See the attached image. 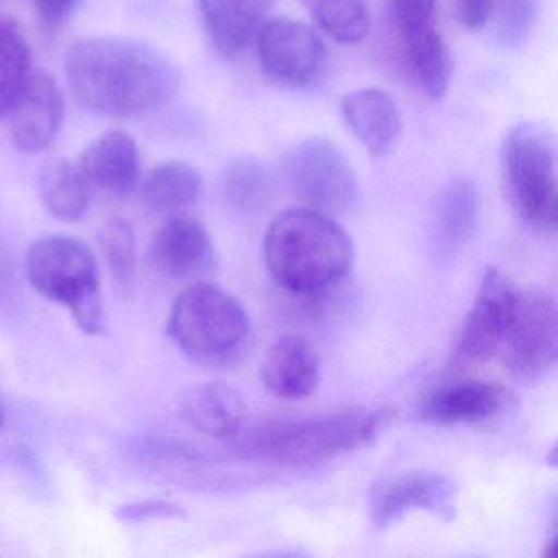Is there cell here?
Returning <instances> with one entry per match:
<instances>
[{"instance_id": "1", "label": "cell", "mask_w": 558, "mask_h": 558, "mask_svg": "<svg viewBox=\"0 0 558 558\" xmlns=\"http://www.w3.org/2000/svg\"><path fill=\"white\" fill-rule=\"evenodd\" d=\"M64 71L74 97L90 112L135 119L178 96L182 77L155 48L117 37L77 41L68 50Z\"/></svg>"}, {"instance_id": "2", "label": "cell", "mask_w": 558, "mask_h": 558, "mask_svg": "<svg viewBox=\"0 0 558 558\" xmlns=\"http://www.w3.org/2000/svg\"><path fill=\"white\" fill-rule=\"evenodd\" d=\"M264 259L277 283L296 295L326 292L354 266L349 234L331 215L313 208L283 211L267 228Z\"/></svg>"}, {"instance_id": "3", "label": "cell", "mask_w": 558, "mask_h": 558, "mask_svg": "<svg viewBox=\"0 0 558 558\" xmlns=\"http://www.w3.org/2000/svg\"><path fill=\"white\" fill-rule=\"evenodd\" d=\"M381 426V413L351 408L319 416L274 421L263 426L244 427L231 449L241 456L286 465H315L354 452L372 442Z\"/></svg>"}, {"instance_id": "4", "label": "cell", "mask_w": 558, "mask_h": 558, "mask_svg": "<svg viewBox=\"0 0 558 558\" xmlns=\"http://www.w3.org/2000/svg\"><path fill=\"white\" fill-rule=\"evenodd\" d=\"M250 318L234 296L197 283L175 300L168 322L172 341L192 361L225 365L236 359L250 338Z\"/></svg>"}, {"instance_id": "5", "label": "cell", "mask_w": 558, "mask_h": 558, "mask_svg": "<svg viewBox=\"0 0 558 558\" xmlns=\"http://www.w3.org/2000/svg\"><path fill=\"white\" fill-rule=\"evenodd\" d=\"M32 287L66 306L87 335L102 332V293L96 257L83 241L47 236L32 244L25 260Z\"/></svg>"}, {"instance_id": "6", "label": "cell", "mask_w": 558, "mask_h": 558, "mask_svg": "<svg viewBox=\"0 0 558 558\" xmlns=\"http://www.w3.org/2000/svg\"><path fill=\"white\" fill-rule=\"evenodd\" d=\"M501 175L509 204L525 225L541 231L557 228L555 140L542 123L524 122L506 133Z\"/></svg>"}, {"instance_id": "7", "label": "cell", "mask_w": 558, "mask_h": 558, "mask_svg": "<svg viewBox=\"0 0 558 558\" xmlns=\"http://www.w3.org/2000/svg\"><path fill=\"white\" fill-rule=\"evenodd\" d=\"M287 178L296 197L323 214H345L359 201V182L338 145L322 138L296 143L286 159Z\"/></svg>"}, {"instance_id": "8", "label": "cell", "mask_w": 558, "mask_h": 558, "mask_svg": "<svg viewBox=\"0 0 558 558\" xmlns=\"http://www.w3.org/2000/svg\"><path fill=\"white\" fill-rule=\"evenodd\" d=\"M557 338L554 299L544 292L518 293L498 355L509 374L525 381L538 380L557 364Z\"/></svg>"}, {"instance_id": "9", "label": "cell", "mask_w": 558, "mask_h": 558, "mask_svg": "<svg viewBox=\"0 0 558 558\" xmlns=\"http://www.w3.org/2000/svg\"><path fill=\"white\" fill-rule=\"evenodd\" d=\"M257 54L266 76L292 89H305L318 83L328 60L319 35L310 25L287 17L260 25Z\"/></svg>"}, {"instance_id": "10", "label": "cell", "mask_w": 558, "mask_h": 558, "mask_svg": "<svg viewBox=\"0 0 558 558\" xmlns=\"http://www.w3.org/2000/svg\"><path fill=\"white\" fill-rule=\"evenodd\" d=\"M456 499V485L442 473L410 470L372 485L368 518L378 531H387L413 511H426L444 521H452Z\"/></svg>"}, {"instance_id": "11", "label": "cell", "mask_w": 558, "mask_h": 558, "mask_svg": "<svg viewBox=\"0 0 558 558\" xmlns=\"http://www.w3.org/2000/svg\"><path fill=\"white\" fill-rule=\"evenodd\" d=\"M515 299L518 293L508 279L495 267H489L460 329L456 365L475 367L499 354L514 315Z\"/></svg>"}, {"instance_id": "12", "label": "cell", "mask_w": 558, "mask_h": 558, "mask_svg": "<svg viewBox=\"0 0 558 558\" xmlns=\"http://www.w3.org/2000/svg\"><path fill=\"white\" fill-rule=\"evenodd\" d=\"M11 138L24 153H40L57 138L64 119L60 84L47 71H32L8 113Z\"/></svg>"}, {"instance_id": "13", "label": "cell", "mask_w": 558, "mask_h": 558, "mask_svg": "<svg viewBox=\"0 0 558 558\" xmlns=\"http://www.w3.org/2000/svg\"><path fill=\"white\" fill-rule=\"evenodd\" d=\"M148 263L156 274L172 280L208 272L215 264V250L207 228L195 218H171L153 238Z\"/></svg>"}, {"instance_id": "14", "label": "cell", "mask_w": 558, "mask_h": 558, "mask_svg": "<svg viewBox=\"0 0 558 558\" xmlns=\"http://www.w3.org/2000/svg\"><path fill=\"white\" fill-rule=\"evenodd\" d=\"M77 165L89 184L116 197L132 194L142 181L138 146L123 130H109L94 140Z\"/></svg>"}, {"instance_id": "15", "label": "cell", "mask_w": 558, "mask_h": 558, "mask_svg": "<svg viewBox=\"0 0 558 558\" xmlns=\"http://www.w3.org/2000/svg\"><path fill=\"white\" fill-rule=\"evenodd\" d=\"M512 397L505 387L488 381H462L434 391L424 403V420L442 426L482 424L508 410Z\"/></svg>"}, {"instance_id": "16", "label": "cell", "mask_w": 558, "mask_h": 558, "mask_svg": "<svg viewBox=\"0 0 558 558\" xmlns=\"http://www.w3.org/2000/svg\"><path fill=\"white\" fill-rule=\"evenodd\" d=\"M182 417L205 436L233 440L246 426L244 398L223 381H207L185 391L181 400Z\"/></svg>"}, {"instance_id": "17", "label": "cell", "mask_w": 558, "mask_h": 558, "mask_svg": "<svg viewBox=\"0 0 558 558\" xmlns=\"http://www.w3.org/2000/svg\"><path fill=\"white\" fill-rule=\"evenodd\" d=\"M260 378L270 393L283 400L308 397L318 387V354L305 339L283 336L267 351Z\"/></svg>"}, {"instance_id": "18", "label": "cell", "mask_w": 558, "mask_h": 558, "mask_svg": "<svg viewBox=\"0 0 558 558\" xmlns=\"http://www.w3.org/2000/svg\"><path fill=\"white\" fill-rule=\"evenodd\" d=\"M480 198L466 179H453L437 195L430 215V241L440 259H450L463 250L478 221Z\"/></svg>"}, {"instance_id": "19", "label": "cell", "mask_w": 558, "mask_h": 558, "mask_svg": "<svg viewBox=\"0 0 558 558\" xmlns=\"http://www.w3.org/2000/svg\"><path fill=\"white\" fill-rule=\"evenodd\" d=\"M342 116L374 158L387 156L400 136V113L393 97L378 87L355 90L342 99Z\"/></svg>"}, {"instance_id": "20", "label": "cell", "mask_w": 558, "mask_h": 558, "mask_svg": "<svg viewBox=\"0 0 558 558\" xmlns=\"http://www.w3.org/2000/svg\"><path fill=\"white\" fill-rule=\"evenodd\" d=\"M205 27L223 57H236L257 34L274 0H197Z\"/></svg>"}, {"instance_id": "21", "label": "cell", "mask_w": 558, "mask_h": 558, "mask_svg": "<svg viewBox=\"0 0 558 558\" xmlns=\"http://www.w3.org/2000/svg\"><path fill=\"white\" fill-rule=\"evenodd\" d=\"M202 178L194 166L168 161L156 166L138 184L142 204L156 214H175L197 201Z\"/></svg>"}, {"instance_id": "22", "label": "cell", "mask_w": 558, "mask_h": 558, "mask_svg": "<svg viewBox=\"0 0 558 558\" xmlns=\"http://www.w3.org/2000/svg\"><path fill=\"white\" fill-rule=\"evenodd\" d=\"M40 194L51 217L64 223L83 220L89 211L90 184L77 162L60 159L45 168Z\"/></svg>"}, {"instance_id": "23", "label": "cell", "mask_w": 558, "mask_h": 558, "mask_svg": "<svg viewBox=\"0 0 558 558\" xmlns=\"http://www.w3.org/2000/svg\"><path fill=\"white\" fill-rule=\"evenodd\" d=\"M272 185L266 166L251 156L231 159L220 179L225 202L244 215L257 214L269 204Z\"/></svg>"}, {"instance_id": "24", "label": "cell", "mask_w": 558, "mask_h": 558, "mask_svg": "<svg viewBox=\"0 0 558 558\" xmlns=\"http://www.w3.org/2000/svg\"><path fill=\"white\" fill-rule=\"evenodd\" d=\"M411 66L427 97L442 99L452 80V58L436 27L420 32L403 40Z\"/></svg>"}, {"instance_id": "25", "label": "cell", "mask_w": 558, "mask_h": 558, "mask_svg": "<svg viewBox=\"0 0 558 558\" xmlns=\"http://www.w3.org/2000/svg\"><path fill=\"white\" fill-rule=\"evenodd\" d=\"M31 47L21 25L0 17V119L8 117L32 74Z\"/></svg>"}, {"instance_id": "26", "label": "cell", "mask_w": 558, "mask_h": 558, "mask_svg": "<svg viewBox=\"0 0 558 558\" xmlns=\"http://www.w3.org/2000/svg\"><path fill=\"white\" fill-rule=\"evenodd\" d=\"M319 28L341 45H357L371 31L367 0H302Z\"/></svg>"}, {"instance_id": "27", "label": "cell", "mask_w": 558, "mask_h": 558, "mask_svg": "<svg viewBox=\"0 0 558 558\" xmlns=\"http://www.w3.org/2000/svg\"><path fill=\"white\" fill-rule=\"evenodd\" d=\"M99 247L120 292L130 293L135 279V234L129 221L112 218L99 231Z\"/></svg>"}, {"instance_id": "28", "label": "cell", "mask_w": 558, "mask_h": 558, "mask_svg": "<svg viewBox=\"0 0 558 558\" xmlns=\"http://www.w3.org/2000/svg\"><path fill=\"white\" fill-rule=\"evenodd\" d=\"M537 15L535 0H496L493 17L498 22L499 35L508 44H519L527 37Z\"/></svg>"}, {"instance_id": "29", "label": "cell", "mask_w": 558, "mask_h": 558, "mask_svg": "<svg viewBox=\"0 0 558 558\" xmlns=\"http://www.w3.org/2000/svg\"><path fill=\"white\" fill-rule=\"evenodd\" d=\"M388 8L401 40L436 27L437 0H388Z\"/></svg>"}, {"instance_id": "30", "label": "cell", "mask_w": 558, "mask_h": 558, "mask_svg": "<svg viewBox=\"0 0 558 558\" xmlns=\"http://www.w3.org/2000/svg\"><path fill=\"white\" fill-rule=\"evenodd\" d=\"M185 512L166 499H145L117 509L116 518L122 522H145L149 519H182Z\"/></svg>"}, {"instance_id": "31", "label": "cell", "mask_w": 558, "mask_h": 558, "mask_svg": "<svg viewBox=\"0 0 558 558\" xmlns=\"http://www.w3.org/2000/svg\"><path fill=\"white\" fill-rule=\"evenodd\" d=\"M496 0H452L457 21L469 31H483L493 19Z\"/></svg>"}, {"instance_id": "32", "label": "cell", "mask_w": 558, "mask_h": 558, "mask_svg": "<svg viewBox=\"0 0 558 558\" xmlns=\"http://www.w3.org/2000/svg\"><path fill=\"white\" fill-rule=\"evenodd\" d=\"M41 22L48 28H58L71 17L80 0H34Z\"/></svg>"}, {"instance_id": "33", "label": "cell", "mask_w": 558, "mask_h": 558, "mask_svg": "<svg viewBox=\"0 0 558 558\" xmlns=\"http://www.w3.org/2000/svg\"><path fill=\"white\" fill-rule=\"evenodd\" d=\"M2 424H4V420H2V411H0V429H2Z\"/></svg>"}]
</instances>
